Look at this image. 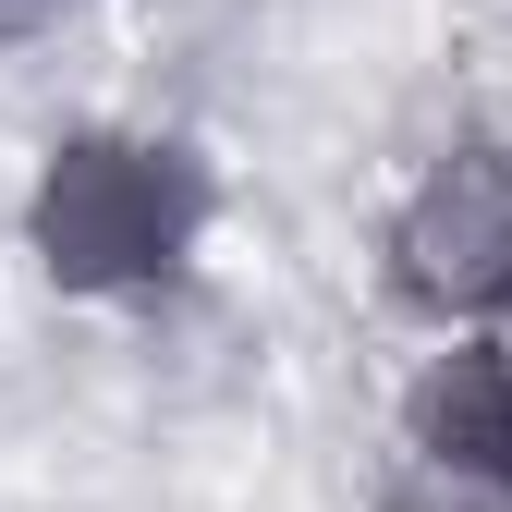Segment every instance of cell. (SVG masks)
I'll list each match as a JSON object with an SVG mask.
<instances>
[{"mask_svg":"<svg viewBox=\"0 0 512 512\" xmlns=\"http://www.w3.org/2000/svg\"><path fill=\"white\" fill-rule=\"evenodd\" d=\"M378 512H512V488H488V476H439V464H391Z\"/></svg>","mask_w":512,"mask_h":512,"instance_id":"cell-4","label":"cell"},{"mask_svg":"<svg viewBox=\"0 0 512 512\" xmlns=\"http://www.w3.org/2000/svg\"><path fill=\"white\" fill-rule=\"evenodd\" d=\"M208 220H220L208 147L147 135V122H74V135H49V159L25 183V256L74 305H122V293L183 281Z\"/></svg>","mask_w":512,"mask_h":512,"instance_id":"cell-1","label":"cell"},{"mask_svg":"<svg viewBox=\"0 0 512 512\" xmlns=\"http://www.w3.org/2000/svg\"><path fill=\"white\" fill-rule=\"evenodd\" d=\"M500 342H512V305H500Z\"/></svg>","mask_w":512,"mask_h":512,"instance_id":"cell-6","label":"cell"},{"mask_svg":"<svg viewBox=\"0 0 512 512\" xmlns=\"http://www.w3.org/2000/svg\"><path fill=\"white\" fill-rule=\"evenodd\" d=\"M500 488H512V464H500Z\"/></svg>","mask_w":512,"mask_h":512,"instance_id":"cell-7","label":"cell"},{"mask_svg":"<svg viewBox=\"0 0 512 512\" xmlns=\"http://www.w3.org/2000/svg\"><path fill=\"white\" fill-rule=\"evenodd\" d=\"M378 281L439 342L452 330H500V305H512V147L500 135L427 147L403 208L378 220Z\"/></svg>","mask_w":512,"mask_h":512,"instance_id":"cell-2","label":"cell"},{"mask_svg":"<svg viewBox=\"0 0 512 512\" xmlns=\"http://www.w3.org/2000/svg\"><path fill=\"white\" fill-rule=\"evenodd\" d=\"M74 0H0V49H25V37H49Z\"/></svg>","mask_w":512,"mask_h":512,"instance_id":"cell-5","label":"cell"},{"mask_svg":"<svg viewBox=\"0 0 512 512\" xmlns=\"http://www.w3.org/2000/svg\"><path fill=\"white\" fill-rule=\"evenodd\" d=\"M403 464L500 488V464H512V342L500 330H452L403 378Z\"/></svg>","mask_w":512,"mask_h":512,"instance_id":"cell-3","label":"cell"}]
</instances>
